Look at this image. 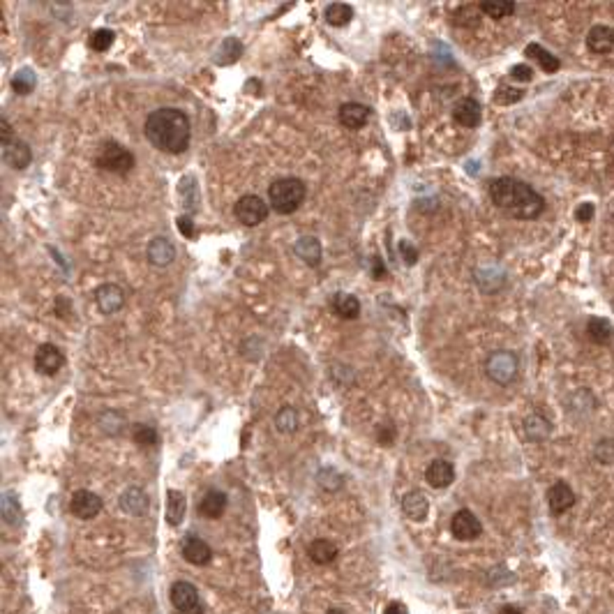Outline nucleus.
<instances>
[{"label":"nucleus","instance_id":"f257e3e1","mask_svg":"<svg viewBox=\"0 0 614 614\" xmlns=\"http://www.w3.org/2000/svg\"><path fill=\"white\" fill-rule=\"evenodd\" d=\"M144 132H146V139L151 141L157 151L169 153V155H178L187 151L192 139L190 118H187L185 111L173 107L157 109V111L148 116Z\"/></svg>","mask_w":614,"mask_h":614},{"label":"nucleus","instance_id":"f03ea898","mask_svg":"<svg viewBox=\"0 0 614 614\" xmlns=\"http://www.w3.org/2000/svg\"><path fill=\"white\" fill-rule=\"evenodd\" d=\"M490 199L515 219H536L545 210V199L531 185L517 178H497L490 183Z\"/></svg>","mask_w":614,"mask_h":614},{"label":"nucleus","instance_id":"7ed1b4c3","mask_svg":"<svg viewBox=\"0 0 614 614\" xmlns=\"http://www.w3.org/2000/svg\"><path fill=\"white\" fill-rule=\"evenodd\" d=\"M307 196V185L301 178H280L275 180L268 190V199H271V208L280 215H291L301 208V203Z\"/></svg>","mask_w":614,"mask_h":614},{"label":"nucleus","instance_id":"20e7f679","mask_svg":"<svg viewBox=\"0 0 614 614\" xmlns=\"http://www.w3.org/2000/svg\"><path fill=\"white\" fill-rule=\"evenodd\" d=\"M95 164L102 171L116 173V176H128V173L135 169L137 160H135V155H132V151H128L123 144H118V141H107V144L100 148Z\"/></svg>","mask_w":614,"mask_h":614},{"label":"nucleus","instance_id":"39448f33","mask_svg":"<svg viewBox=\"0 0 614 614\" xmlns=\"http://www.w3.org/2000/svg\"><path fill=\"white\" fill-rule=\"evenodd\" d=\"M519 369V360L513 351H494L490 353V358L485 360V374L490 376L494 383L499 386H508L515 381Z\"/></svg>","mask_w":614,"mask_h":614},{"label":"nucleus","instance_id":"423d86ee","mask_svg":"<svg viewBox=\"0 0 614 614\" xmlns=\"http://www.w3.org/2000/svg\"><path fill=\"white\" fill-rule=\"evenodd\" d=\"M233 215L245 226H257L268 217V203L257 194H245L233 206Z\"/></svg>","mask_w":614,"mask_h":614},{"label":"nucleus","instance_id":"0eeeda50","mask_svg":"<svg viewBox=\"0 0 614 614\" xmlns=\"http://www.w3.org/2000/svg\"><path fill=\"white\" fill-rule=\"evenodd\" d=\"M451 533L458 540H476L483 533V524L469 508H462L451 519Z\"/></svg>","mask_w":614,"mask_h":614},{"label":"nucleus","instance_id":"6e6552de","mask_svg":"<svg viewBox=\"0 0 614 614\" xmlns=\"http://www.w3.org/2000/svg\"><path fill=\"white\" fill-rule=\"evenodd\" d=\"M65 365V356L56 344H39L35 351V369L44 376H53Z\"/></svg>","mask_w":614,"mask_h":614},{"label":"nucleus","instance_id":"1a4fd4ad","mask_svg":"<svg viewBox=\"0 0 614 614\" xmlns=\"http://www.w3.org/2000/svg\"><path fill=\"white\" fill-rule=\"evenodd\" d=\"M69 510L79 519H93L102 513V499L90 490H76L69 499Z\"/></svg>","mask_w":614,"mask_h":614},{"label":"nucleus","instance_id":"9d476101","mask_svg":"<svg viewBox=\"0 0 614 614\" xmlns=\"http://www.w3.org/2000/svg\"><path fill=\"white\" fill-rule=\"evenodd\" d=\"M169 596L176 612H190L194 608H199V592H196L192 582H185V580L173 582Z\"/></svg>","mask_w":614,"mask_h":614},{"label":"nucleus","instance_id":"9b49d317","mask_svg":"<svg viewBox=\"0 0 614 614\" xmlns=\"http://www.w3.org/2000/svg\"><path fill=\"white\" fill-rule=\"evenodd\" d=\"M547 503L552 515H564L566 510L575 506V492L566 480H557V483L547 490Z\"/></svg>","mask_w":614,"mask_h":614},{"label":"nucleus","instance_id":"f8f14e48","mask_svg":"<svg viewBox=\"0 0 614 614\" xmlns=\"http://www.w3.org/2000/svg\"><path fill=\"white\" fill-rule=\"evenodd\" d=\"M95 303H97L102 314H116V312H121L123 305H125V291L118 287V285H111V282H107V285L97 287V291H95Z\"/></svg>","mask_w":614,"mask_h":614},{"label":"nucleus","instance_id":"ddd939ff","mask_svg":"<svg viewBox=\"0 0 614 614\" xmlns=\"http://www.w3.org/2000/svg\"><path fill=\"white\" fill-rule=\"evenodd\" d=\"M453 118L462 128L474 130L480 125V121H483V109H480V104L474 97H462L458 104L453 107Z\"/></svg>","mask_w":614,"mask_h":614},{"label":"nucleus","instance_id":"4468645a","mask_svg":"<svg viewBox=\"0 0 614 614\" xmlns=\"http://www.w3.org/2000/svg\"><path fill=\"white\" fill-rule=\"evenodd\" d=\"M425 480L435 490H444V487L453 485L455 480V467L448 460H435L430 462V467L425 469Z\"/></svg>","mask_w":614,"mask_h":614},{"label":"nucleus","instance_id":"2eb2a0df","mask_svg":"<svg viewBox=\"0 0 614 614\" xmlns=\"http://www.w3.org/2000/svg\"><path fill=\"white\" fill-rule=\"evenodd\" d=\"M587 49L598 56L614 51V28L610 26H594L587 33Z\"/></svg>","mask_w":614,"mask_h":614},{"label":"nucleus","instance_id":"dca6fc26","mask_svg":"<svg viewBox=\"0 0 614 614\" xmlns=\"http://www.w3.org/2000/svg\"><path fill=\"white\" fill-rule=\"evenodd\" d=\"M146 254H148V261H151L153 266H157V268H164V266H169L173 259H176V247H173V243L169 238L157 236V238L151 240Z\"/></svg>","mask_w":614,"mask_h":614},{"label":"nucleus","instance_id":"f3484780","mask_svg":"<svg viewBox=\"0 0 614 614\" xmlns=\"http://www.w3.org/2000/svg\"><path fill=\"white\" fill-rule=\"evenodd\" d=\"M121 508L125 510L128 515H135V517H141L148 513V506H151V501H148V494L141 490V487H128L123 494H121Z\"/></svg>","mask_w":614,"mask_h":614},{"label":"nucleus","instance_id":"a211bd4d","mask_svg":"<svg viewBox=\"0 0 614 614\" xmlns=\"http://www.w3.org/2000/svg\"><path fill=\"white\" fill-rule=\"evenodd\" d=\"M3 160L10 164L12 169H26L30 162H33V151L28 148L26 141L14 139L7 146H3Z\"/></svg>","mask_w":614,"mask_h":614},{"label":"nucleus","instance_id":"6ab92c4d","mask_svg":"<svg viewBox=\"0 0 614 614\" xmlns=\"http://www.w3.org/2000/svg\"><path fill=\"white\" fill-rule=\"evenodd\" d=\"M183 557H185V561L192 564V566H206L212 559V550L203 538L187 536L183 543Z\"/></svg>","mask_w":614,"mask_h":614},{"label":"nucleus","instance_id":"aec40b11","mask_svg":"<svg viewBox=\"0 0 614 614\" xmlns=\"http://www.w3.org/2000/svg\"><path fill=\"white\" fill-rule=\"evenodd\" d=\"M402 510H404V515L411 519V522H423V519L428 517V513H430V501L421 490H411V492L404 494Z\"/></svg>","mask_w":614,"mask_h":614},{"label":"nucleus","instance_id":"412c9836","mask_svg":"<svg viewBox=\"0 0 614 614\" xmlns=\"http://www.w3.org/2000/svg\"><path fill=\"white\" fill-rule=\"evenodd\" d=\"M369 118V109L360 102H346L340 107V123L346 130H360L367 123Z\"/></svg>","mask_w":614,"mask_h":614},{"label":"nucleus","instance_id":"4be33fe9","mask_svg":"<svg viewBox=\"0 0 614 614\" xmlns=\"http://www.w3.org/2000/svg\"><path fill=\"white\" fill-rule=\"evenodd\" d=\"M226 503H229V499H226L224 492L208 490L206 494H203V499L199 501V515L208 517V519H219L224 515Z\"/></svg>","mask_w":614,"mask_h":614},{"label":"nucleus","instance_id":"5701e85b","mask_svg":"<svg viewBox=\"0 0 614 614\" xmlns=\"http://www.w3.org/2000/svg\"><path fill=\"white\" fill-rule=\"evenodd\" d=\"M337 554H340V550H337L335 543L328 540V538H317V540H312L310 545H307V557H310L317 566L333 564L337 559Z\"/></svg>","mask_w":614,"mask_h":614},{"label":"nucleus","instance_id":"b1692460","mask_svg":"<svg viewBox=\"0 0 614 614\" xmlns=\"http://www.w3.org/2000/svg\"><path fill=\"white\" fill-rule=\"evenodd\" d=\"M294 252L298 259H303L307 266H319L321 264V243L314 238V236H303V238L296 240Z\"/></svg>","mask_w":614,"mask_h":614},{"label":"nucleus","instance_id":"393cba45","mask_svg":"<svg viewBox=\"0 0 614 614\" xmlns=\"http://www.w3.org/2000/svg\"><path fill=\"white\" fill-rule=\"evenodd\" d=\"M333 310H335L337 317H342V319H358L360 303H358L356 296L337 291V294L333 296Z\"/></svg>","mask_w":614,"mask_h":614},{"label":"nucleus","instance_id":"a878e982","mask_svg":"<svg viewBox=\"0 0 614 614\" xmlns=\"http://www.w3.org/2000/svg\"><path fill=\"white\" fill-rule=\"evenodd\" d=\"M524 53H526V56H529V58L536 60L538 65H540L543 72H547V74H554L557 69L561 67V62H559V58L552 56V53H550V51L545 49V46H540V44H536V42L526 46V51H524Z\"/></svg>","mask_w":614,"mask_h":614},{"label":"nucleus","instance_id":"bb28decb","mask_svg":"<svg viewBox=\"0 0 614 614\" xmlns=\"http://www.w3.org/2000/svg\"><path fill=\"white\" fill-rule=\"evenodd\" d=\"M185 510H187L185 494L178 492V490H169L167 492V522L171 526H178L180 522H183Z\"/></svg>","mask_w":614,"mask_h":614},{"label":"nucleus","instance_id":"cd10ccee","mask_svg":"<svg viewBox=\"0 0 614 614\" xmlns=\"http://www.w3.org/2000/svg\"><path fill=\"white\" fill-rule=\"evenodd\" d=\"M524 432H526V437H529L531 442H545V439L550 437V432H552V425H550V421L545 418V416L531 414L529 418L524 421Z\"/></svg>","mask_w":614,"mask_h":614},{"label":"nucleus","instance_id":"c85d7f7f","mask_svg":"<svg viewBox=\"0 0 614 614\" xmlns=\"http://www.w3.org/2000/svg\"><path fill=\"white\" fill-rule=\"evenodd\" d=\"M97 425H100V430L104 432V435L118 437V435H121V432L125 430V425H128V421H125V416H123L121 411H114V409H109V411H102V414H100Z\"/></svg>","mask_w":614,"mask_h":614},{"label":"nucleus","instance_id":"c756f323","mask_svg":"<svg viewBox=\"0 0 614 614\" xmlns=\"http://www.w3.org/2000/svg\"><path fill=\"white\" fill-rule=\"evenodd\" d=\"M587 333H589V340H592V342H596V344H608L612 340L614 330H612V324H610L608 319L594 317V319H589Z\"/></svg>","mask_w":614,"mask_h":614},{"label":"nucleus","instance_id":"7c9ffc66","mask_svg":"<svg viewBox=\"0 0 614 614\" xmlns=\"http://www.w3.org/2000/svg\"><path fill=\"white\" fill-rule=\"evenodd\" d=\"M301 425V418H298V411L294 407H282L278 414H275V428H278L282 435H294Z\"/></svg>","mask_w":614,"mask_h":614},{"label":"nucleus","instance_id":"2f4dec72","mask_svg":"<svg viewBox=\"0 0 614 614\" xmlns=\"http://www.w3.org/2000/svg\"><path fill=\"white\" fill-rule=\"evenodd\" d=\"M353 19V7L351 5H344V3H330L326 7V21L330 26L335 28H342L346 26Z\"/></svg>","mask_w":614,"mask_h":614},{"label":"nucleus","instance_id":"473e14b6","mask_svg":"<svg viewBox=\"0 0 614 614\" xmlns=\"http://www.w3.org/2000/svg\"><path fill=\"white\" fill-rule=\"evenodd\" d=\"M132 439H135V444L141 446V448H155L157 444H160V435H157V430L153 428V425H146V423H137L135 430H132Z\"/></svg>","mask_w":614,"mask_h":614},{"label":"nucleus","instance_id":"72a5a7b5","mask_svg":"<svg viewBox=\"0 0 614 614\" xmlns=\"http://www.w3.org/2000/svg\"><path fill=\"white\" fill-rule=\"evenodd\" d=\"M240 51H243V46H240L238 39L226 37L222 42V46H219L215 62H217V65H229V62H233L236 58H240Z\"/></svg>","mask_w":614,"mask_h":614},{"label":"nucleus","instance_id":"f704fd0d","mask_svg":"<svg viewBox=\"0 0 614 614\" xmlns=\"http://www.w3.org/2000/svg\"><path fill=\"white\" fill-rule=\"evenodd\" d=\"M35 83H37V76H35L33 69H28V67L19 69L12 79V88L17 95H28V93L35 88Z\"/></svg>","mask_w":614,"mask_h":614},{"label":"nucleus","instance_id":"c9c22d12","mask_svg":"<svg viewBox=\"0 0 614 614\" xmlns=\"http://www.w3.org/2000/svg\"><path fill=\"white\" fill-rule=\"evenodd\" d=\"M114 39H116L114 30H109V28H100V30H95V33L90 35V49H93V51H97V53H104V51L111 49Z\"/></svg>","mask_w":614,"mask_h":614},{"label":"nucleus","instance_id":"e433bc0d","mask_svg":"<svg viewBox=\"0 0 614 614\" xmlns=\"http://www.w3.org/2000/svg\"><path fill=\"white\" fill-rule=\"evenodd\" d=\"M319 485L324 487V490L335 492V490H340V487L344 485V476L337 469L326 467V469L319 471Z\"/></svg>","mask_w":614,"mask_h":614},{"label":"nucleus","instance_id":"4c0bfd02","mask_svg":"<svg viewBox=\"0 0 614 614\" xmlns=\"http://www.w3.org/2000/svg\"><path fill=\"white\" fill-rule=\"evenodd\" d=\"M480 12L487 14L490 19H506L515 12L513 3H480Z\"/></svg>","mask_w":614,"mask_h":614},{"label":"nucleus","instance_id":"58836bf2","mask_svg":"<svg viewBox=\"0 0 614 614\" xmlns=\"http://www.w3.org/2000/svg\"><path fill=\"white\" fill-rule=\"evenodd\" d=\"M455 21H458L460 26L476 28L478 23H480V7H476V5H464V7H460V10L455 12Z\"/></svg>","mask_w":614,"mask_h":614},{"label":"nucleus","instance_id":"ea45409f","mask_svg":"<svg viewBox=\"0 0 614 614\" xmlns=\"http://www.w3.org/2000/svg\"><path fill=\"white\" fill-rule=\"evenodd\" d=\"M524 97V93L519 88H513V86H499L497 93H494V102L497 104H515Z\"/></svg>","mask_w":614,"mask_h":614},{"label":"nucleus","instance_id":"a19ab883","mask_svg":"<svg viewBox=\"0 0 614 614\" xmlns=\"http://www.w3.org/2000/svg\"><path fill=\"white\" fill-rule=\"evenodd\" d=\"M3 517L7 524H17L21 522V508H19V501L12 497V494H7V497L3 499Z\"/></svg>","mask_w":614,"mask_h":614},{"label":"nucleus","instance_id":"79ce46f5","mask_svg":"<svg viewBox=\"0 0 614 614\" xmlns=\"http://www.w3.org/2000/svg\"><path fill=\"white\" fill-rule=\"evenodd\" d=\"M376 439H379L381 446H390L395 442V428H393V423H381L379 430H376Z\"/></svg>","mask_w":614,"mask_h":614},{"label":"nucleus","instance_id":"37998d69","mask_svg":"<svg viewBox=\"0 0 614 614\" xmlns=\"http://www.w3.org/2000/svg\"><path fill=\"white\" fill-rule=\"evenodd\" d=\"M594 212H596L594 203L585 201V203H580V206L575 208V219H578V222H582V224H587V222H592V219H594Z\"/></svg>","mask_w":614,"mask_h":614},{"label":"nucleus","instance_id":"c03bdc74","mask_svg":"<svg viewBox=\"0 0 614 614\" xmlns=\"http://www.w3.org/2000/svg\"><path fill=\"white\" fill-rule=\"evenodd\" d=\"M510 76H513L515 81L526 83V81H531V79H533V69L529 65H515V67H510Z\"/></svg>","mask_w":614,"mask_h":614},{"label":"nucleus","instance_id":"a18cd8bd","mask_svg":"<svg viewBox=\"0 0 614 614\" xmlns=\"http://www.w3.org/2000/svg\"><path fill=\"white\" fill-rule=\"evenodd\" d=\"M400 252H402L404 261H407L409 266H414L416 261H418V250H416L409 240H402V243H400Z\"/></svg>","mask_w":614,"mask_h":614},{"label":"nucleus","instance_id":"49530a36","mask_svg":"<svg viewBox=\"0 0 614 614\" xmlns=\"http://www.w3.org/2000/svg\"><path fill=\"white\" fill-rule=\"evenodd\" d=\"M178 231L183 233L185 238H194V236H196V226H194V222H192L190 217H183V215H180V217H178Z\"/></svg>","mask_w":614,"mask_h":614},{"label":"nucleus","instance_id":"de8ad7c7","mask_svg":"<svg viewBox=\"0 0 614 614\" xmlns=\"http://www.w3.org/2000/svg\"><path fill=\"white\" fill-rule=\"evenodd\" d=\"M10 141H14L12 139V128H10V123H7V118H0V144L7 146Z\"/></svg>","mask_w":614,"mask_h":614},{"label":"nucleus","instance_id":"09e8293b","mask_svg":"<svg viewBox=\"0 0 614 614\" xmlns=\"http://www.w3.org/2000/svg\"><path fill=\"white\" fill-rule=\"evenodd\" d=\"M383 614H409V610H407V605H402V603H390V605H386Z\"/></svg>","mask_w":614,"mask_h":614},{"label":"nucleus","instance_id":"8fccbe9b","mask_svg":"<svg viewBox=\"0 0 614 614\" xmlns=\"http://www.w3.org/2000/svg\"><path fill=\"white\" fill-rule=\"evenodd\" d=\"M374 266H376V268H374V278H376V280H383V278H386V273H383V268H381V259H379V257H374Z\"/></svg>","mask_w":614,"mask_h":614},{"label":"nucleus","instance_id":"3c124183","mask_svg":"<svg viewBox=\"0 0 614 614\" xmlns=\"http://www.w3.org/2000/svg\"><path fill=\"white\" fill-rule=\"evenodd\" d=\"M499 614H522V610L515 608V605H503V608L499 610Z\"/></svg>","mask_w":614,"mask_h":614},{"label":"nucleus","instance_id":"603ef678","mask_svg":"<svg viewBox=\"0 0 614 614\" xmlns=\"http://www.w3.org/2000/svg\"><path fill=\"white\" fill-rule=\"evenodd\" d=\"M178 614H203V608L199 605V608H194V610H190V612H178Z\"/></svg>","mask_w":614,"mask_h":614},{"label":"nucleus","instance_id":"864d4df0","mask_svg":"<svg viewBox=\"0 0 614 614\" xmlns=\"http://www.w3.org/2000/svg\"><path fill=\"white\" fill-rule=\"evenodd\" d=\"M326 614H344V612H340V610H328Z\"/></svg>","mask_w":614,"mask_h":614}]
</instances>
